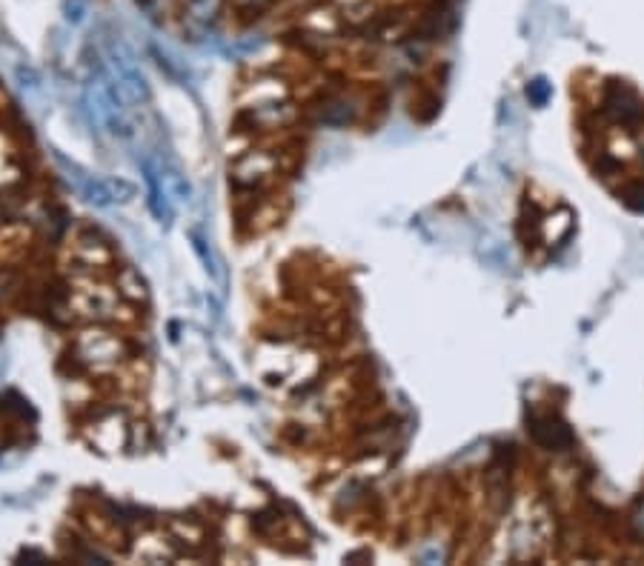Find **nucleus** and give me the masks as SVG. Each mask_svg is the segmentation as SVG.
<instances>
[{
  "mask_svg": "<svg viewBox=\"0 0 644 566\" xmlns=\"http://www.w3.org/2000/svg\"><path fill=\"white\" fill-rule=\"evenodd\" d=\"M58 163H61L66 177H70V184L75 186L86 200H93V204H98V207H109V204L116 200V189H112L109 181H100V177L89 175V172H84L77 163L66 161L63 155H58Z\"/></svg>",
  "mask_w": 644,
  "mask_h": 566,
  "instance_id": "3",
  "label": "nucleus"
},
{
  "mask_svg": "<svg viewBox=\"0 0 644 566\" xmlns=\"http://www.w3.org/2000/svg\"><path fill=\"white\" fill-rule=\"evenodd\" d=\"M84 107L100 132H109V135H130L132 126L130 118H126V109L130 107H126L121 95H118L109 72H98V75L86 84Z\"/></svg>",
  "mask_w": 644,
  "mask_h": 566,
  "instance_id": "1",
  "label": "nucleus"
},
{
  "mask_svg": "<svg viewBox=\"0 0 644 566\" xmlns=\"http://www.w3.org/2000/svg\"><path fill=\"white\" fill-rule=\"evenodd\" d=\"M107 61H109V77L116 84L118 95L123 98L126 107H141L149 100V86L141 72L135 54L126 49V44L118 38H109L107 44Z\"/></svg>",
  "mask_w": 644,
  "mask_h": 566,
  "instance_id": "2",
  "label": "nucleus"
},
{
  "mask_svg": "<svg viewBox=\"0 0 644 566\" xmlns=\"http://www.w3.org/2000/svg\"><path fill=\"white\" fill-rule=\"evenodd\" d=\"M192 241H195V249H198V255L204 258V263H207V272L215 278V281L221 283L223 286V269H221V260L215 258V253L207 246V241H201L198 235H192Z\"/></svg>",
  "mask_w": 644,
  "mask_h": 566,
  "instance_id": "4",
  "label": "nucleus"
},
{
  "mask_svg": "<svg viewBox=\"0 0 644 566\" xmlns=\"http://www.w3.org/2000/svg\"><path fill=\"white\" fill-rule=\"evenodd\" d=\"M221 7V0H190V15L192 21H198V24H209Z\"/></svg>",
  "mask_w": 644,
  "mask_h": 566,
  "instance_id": "5",
  "label": "nucleus"
}]
</instances>
